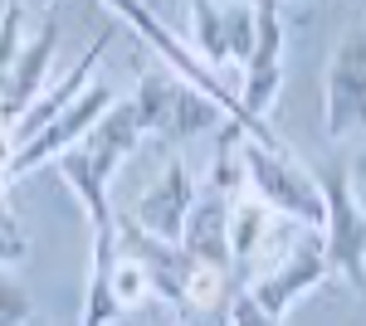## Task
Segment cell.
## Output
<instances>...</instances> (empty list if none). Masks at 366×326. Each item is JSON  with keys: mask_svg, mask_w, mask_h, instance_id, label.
I'll return each instance as SVG.
<instances>
[{"mask_svg": "<svg viewBox=\"0 0 366 326\" xmlns=\"http://www.w3.org/2000/svg\"><path fill=\"white\" fill-rule=\"evenodd\" d=\"M142 117H137V103H113V108L98 117V127L69 146L64 156L54 161V175L74 190V200L84 205V215L93 229H113V205H108V180L117 175V165L127 161L132 151L142 146Z\"/></svg>", "mask_w": 366, "mask_h": 326, "instance_id": "cell-1", "label": "cell"}, {"mask_svg": "<svg viewBox=\"0 0 366 326\" xmlns=\"http://www.w3.org/2000/svg\"><path fill=\"white\" fill-rule=\"evenodd\" d=\"M132 103H137V117H142V132H162V136H200L210 132V127H220L229 122V112L210 98V93H200L196 83L176 78V73H162V68H152L147 78L137 83V93H132Z\"/></svg>", "mask_w": 366, "mask_h": 326, "instance_id": "cell-2", "label": "cell"}, {"mask_svg": "<svg viewBox=\"0 0 366 326\" xmlns=\"http://www.w3.org/2000/svg\"><path fill=\"white\" fill-rule=\"evenodd\" d=\"M244 175H249V190L264 195L279 215L303 219L308 229H322V219H327L322 185H317L312 170H303L298 161H288V146L249 141V146H244Z\"/></svg>", "mask_w": 366, "mask_h": 326, "instance_id": "cell-3", "label": "cell"}, {"mask_svg": "<svg viewBox=\"0 0 366 326\" xmlns=\"http://www.w3.org/2000/svg\"><path fill=\"white\" fill-rule=\"evenodd\" d=\"M103 5L113 10L117 20H127V25L137 29L142 39H147V49H157V54H162V63H167L176 78H186V83H196L200 93H210V98H215V103L229 112V122L249 132L244 103H239V98H234V93L225 88V78H215V68H210V63H205V58H200L196 49L186 44V39H176V34L162 25V15H157V10H152L147 0H103ZM249 136H254V132H249Z\"/></svg>", "mask_w": 366, "mask_h": 326, "instance_id": "cell-4", "label": "cell"}, {"mask_svg": "<svg viewBox=\"0 0 366 326\" xmlns=\"http://www.w3.org/2000/svg\"><path fill=\"white\" fill-rule=\"evenodd\" d=\"M317 185H322V200H327L322 244H327L332 272H342L357 292H366V210L352 190V170L327 165V170H317Z\"/></svg>", "mask_w": 366, "mask_h": 326, "instance_id": "cell-5", "label": "cell"}, {"mask_svg": "<svg viewBox=\"0 0 366 326\" xmlns=\"http://www.w3.org/2000/svg\"><path fill=\"white\" fill-rule=\"evenodd\" d=\"M322 132L332 141L366 136V29L342 34L322 78Z\"/></svg>", "mask_w": 366, "mask_h": 326, "instance_id": "cell-6", "label": "cell"}, {"mask_svg": "<svg viewBox=\"0 0 366 326\" xmlns=\"http://www.w3.org/2000/svg\"><path fill=\"white\" fill-rule=\"evenodd\" d=\"M279 88H283V10H279V0H259V39H254V54L244 63L239 103H244L254 141H269V146H283L279 136L269 132V122H264V112L274 108Z\"/></svg>", "mask_w": 366, "mask_h": 326, "instance_id": "cell-7", "label": "cell"}, {"mask_svg": "<svg viewBox=\"0 0 366 326\" xmlns=\"http://www.w3.org/2000/svg\"><path fill=\"white\" fill-rule=\"evenodd\" d=\"M191 39L210 68L249 63L259 39V5L249 0H191Z\"/></svg>", "mask_w": 366, "mask_h": 326, "instance_id": "cell-8", "label": "cell"}, {"mask_svg": "<svg viewBox=\"0 0 366 326\" xmlns=\"http://www.w3.org/2000/svg\"><path fill=\"white\" fill-rule=\"evenodd\" d=\"M113 103H117V98L108 93V83L93 78V83H88V93L74 103V108L59 112L54 122H49L39 136H29L25 146H15V156H10V180H20V175H29V170H39L44 161L54 165L59 156L69 151V146H79V141H84V136L98 127V117L113 108Z\"/></svg>", "mask_w": 366, "mask_h": 326, "instance_id": "cell-9", "label": "cell"}, {"mask_svg": "<svg viewBox=\"0 0 366 326\" xmlns=\"http://www.w3.org/2000/svg\"><path fill=\"white\" fill-rule=\"evenodd\" d=\"M327 272H332V258H327V244H322V229H312V234L283 258L279 268H269L264 277H254L249 292H254V302H259L264 312H274V317L283 322L293 302L308 297L312 287L327 282Z\"/></svg>", "mask_w": 366, "mask_h": 326, "instance_id": "cell-10", "label": "cell"}, {"mask_svg": "<svg viewBox=\"0 0 366 326\" xmlns=\"http://www.w3.org/2000/svg\"><path fill=\"white\" fill-rule=\"evenodd\" d=\"M54 49H59V15H54V10H44L39 29L25 39L20 58L10 63V73H5V83H0V132H10V127H15V122L39 103Z\"/></svg>", "mask_w": 366, "mask_h": 326, "instance_id": "cell-11", "label": "cell"}, {"mask_svg": "<svg viewBox=\"0 0 366 326\" xmlns=\"http://www.w3.org/2000/svg\"><path fill=\"white\" fill-rule=\"evenodd\" d=\"M196 200H200L196 175H191L181 161H171L167 170L157 175V185L137 200L132 219H137L152 239H162V244H186V224H191Z\"/></svg>", "mask_w": 366, "mask_h": 326, "instance_id": "cell-12", "label": "cell"}, {"mask_svg": "<svg viewBox=\"0 0 366 326\" xmlns=\"http://www.w3.org/2000/svg\"><path fill=\"white\" fill-rule=\"evenodd\" d=\"M103 54H108V34L88 39V49L74 58V68L64 73V83H54L49 93H39V103H34V108H29V112H25V117H20V122H15V127H10L5 136H10L15 146H25L29 136H39V132H44V127H49V122L59 117V112H69V108H74V103H79V98L88 93V83H93V73H98Z\"/></svg>", "mask_w": 366, "mask_h": 326, "instance_id": "cell-13", "label": "cell"}, {"mask_svg": "<svg viewBox=\"0 0 366 326\" xmlns=\"http://www.w3.org/2000/svg\"><path fill=\"white\" fill-rule=\"evenodd\" d=\"M113 263H117V224L93 229V258H88V287H84V317L79 326H108L122 317L113 302Z\"/></svg>", "mask_w": 366, "mask_h": 326, "instance_id": "cell-14", "label": "cell"}, {"mask_svg": "<svg viewBox=\"0 0 366 326\" xmlns=\"http://www.w3.org/2000/svg\"><path fill=\"white\" fill-rule=\"evenodd\" d=\"M269 200L264 195H234V205H229V248H234V263H249L259 244H264V234H269Z\"/></svg>", "mask_w": 366, "mask_h": 326, "instance_id": "cell-15", "label": "cell"}, {"mask_svg": "<svg viewBox=\"0 0 366 326\" xmlns=\"http://www.w3.org/2000/svg\"><path fill=\"white\" fill-rule=\"evenodd\" d=\"M157 297V287H152V272H147V263H142L132 248H122V239H117V263H113V302L117 312H132L137 302Z\"/></svg>", "mask_w": 366, "mask_h": 326, "instance_id": "cell-16", "label": "cell"}, {"mask_svg": "<svg viewBox=\"0 0 366 326\" xmlns=\"http://www.w3.org/2000/svg\"><path fill=\"white\" fill-rule=\"evenodd\" d=\"M225 287H229V272L215 268V263H200L186 253V307L191 312H215L225 302Z\"/></svg>", "mask_w": 366, "mask_h": 326, "instance_id": "cell-17", "label": "cell"}, {"mask_svg": "<svg viewBox=\"0 0 366 326\" xmlns=\"http://www.w3.org/2000/svg\"><path fill=\"white\" fill-rule=\"evenodd\" d=\"M29 39V20H25V0H5V10H0V83L10 73V63L20 58Z\"/></svg>", "mask_w": 366, "mask_h": 326, "instance_id": "cell-18", "label": "cell"}, {"mask_svg": "<svg viewBox=\"0 0 366 326\" xmlns=\"http://www.w3.org/2000/svg\"><path fill=\"white\" fill-rule=\"evenodd\" d=\"M25 258H29V234L15 215V205L0 195V268H20Z\"/></svg>", "mask_w": 366, "mask_h": 326, "instance_id": "cell-19", "label": "cell"}, {"mask_svg": "<svg viewBox=\"0 0 366 326\" xmlns=\"http://www.w3.org/2000/svg\"><path fill=\"white\" fill-rule=\"evenodd\" d=\"M29 312H34V297L15 277H0V326H25Z\"/></svg>", "mask_w": 366, "mask_h": 326, "instance_id": "cell-20", "label": "cell"}, {"mask_svg": "<svg viewBox=\"0 0 366 326\" xmlns=\"http://www.w3.org/2000/svg\"><path fill=\"white\" fill-rule=\"evenodd\" d=\"M229 326H283L274 312H264L259 302H254V292H234L229 297Z\"/></svg>", "mask_w": 366, "mask_h": 326, "instance_id": "cell-21", "label": "cell"}, {"mask_svg": "<svg viewBox=\"0 0 366 326\" xmlns=\"http://www.w3.org/2000/svg\"><path fill=\"white\" fill-rule=\"evenodd\" d=\"M347 170H352V190H357V200H362V210H366V151L347 165Z\"/></svg>", "mask_w": 366, "mask_h": 326, "instance_id": "cell-22", "label": "cell"}, {"mask_svg": "<svg viewBox=\"0 0 366 326\" xmlns=\"http://www.w3.org/2000/svg\"><path fill=\"white\" fill-rule=\"evenodd\" d=\"M44 5H49V0H44Z\"/></svg>", "mask_w": 366, "mask_h": 326, "instance_id": "cell-23", "label": "cell"}]
</instances>
